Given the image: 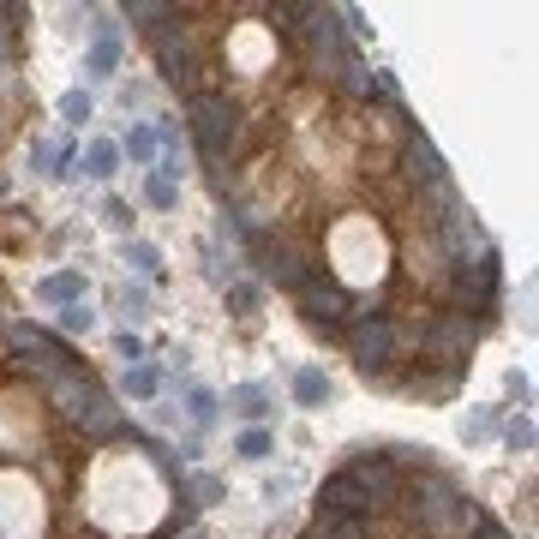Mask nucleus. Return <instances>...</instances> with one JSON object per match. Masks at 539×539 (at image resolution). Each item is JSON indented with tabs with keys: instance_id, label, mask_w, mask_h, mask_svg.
Returning <instances> with one entry per match:
<instances>
[{
	"instance_id": "obj_1",
	"label": "nucleus",
	"mask_w": 539,
	"mask_h": 539,
	"mask_svg": "<svg viewBox=\"0 0 539 539\" xmlns=\"http://www.w3.org/2000/svg\"><path fill=\"white\" fill-rule=\"evenodd\" d=\"M402 516L420 528L426 539H474L486 528V510L450 480V474H438L432 462L426 468H414L408 474V498H402Z\"/></svg>"
},
{
	"instance_id": "obj_2",
	"label": "nucleus",
	"mask_w": 539,
	"mask_h": 539,
	"mask_svg": "<svg viewBox=\"0 0 539 539\" xmlns=\"http://www.w3.org/2000/svg\"><path fill=\"white\" fill-rule=\"evenodd\" d=\"M48 402H54V408H60V414H66V420H72V426L84 432V438H96V444H102V438H120V432H126L120 408L108 402V390H102V384H96L90 372H60V378L48 384Z\"/></svg>"
},
{
	"instance_id": "obj_3",
	"label": "nucleus",
	"mask_w": 539,
	"mask_h": 539,
	"mask_svg": "<svg viewBox=\"0 0 539 539\" xmlns=\"http://www.w3.org/2000/svg\"><path fill=\"white\" fill-rule=\"evenodd\" d=\"M186 120H192V138H198L204 162L222 174V156L240 144V108L228 102V90H198V96H186Z\"/></svg>"
},
{
	"instance_id": "obj_4",
	"label": "nucleus",
	"mask_w": 539,
	"mask_h": 539,
	"mask_svg": "<svg viewBox=\"0 0 539 539\" xmlns=\"http://www.w3.org/2000/svg\"><path fill=\"white\" fill-rule=\"evenodd\" d=\"M474 318H462V312H432L426 324H420V360L426 366H438L444 378H456L462 366H468V354H474Z\"/></svg>"
},
{
	"instance_id": "obj_5",
	"label": "nucleus",
	"mask_w": 539,
	"mask_h": 539,
	"mask_svg": "<svg viewBox=\"0 0 539 539\" xmlns=\"http://www.w3.org/2000/svg\"><path fill=\"white\" fill-rule=\"evenodd\" d=\"M294 300H300V312H306V324L312 330H324V336H348V324H354V300H348V288L342 282H330L324 270L318 276H306L300 288H294Z\"/></svg>"
},
{
	"instance_id": "obj_6",
	"label": "nucleus",
	"mask_w": 539,
	"mask_h": 539,
	"mask_svg": "<svg viewBox=\"0 0 539 539\" xmlns=\"http://www.w3.org/2000/svg\"><path fill=\"white\" fill-rule=\"evenodd\" d=\"M348 348H354V366H360L366 378H384L390 360H396V324H390V312L360 306L354 324H348Z\"/></svg>"
},
{
	"instance_id": "obj_7",
	"label": "nucleus",
	"mask_w": 539,
	"mask_h": 539,
	"mask_svg": "<svg viewBox=\"0 0 539 539\" xmlns=\"http://www.w3.org/2000/svg\"><path fill=\"white\" fill-rule=\"evenodd\" d=\"M360 492H366V504H372V516H390V510H402V498H408V474L384 456V450H366V456H354L348 468H342Z\"/></svg>"
},
{
	"instance_id": "obj_8",
	"label": "nucleus",
	"mask_w": 539,
	"mask_h": 539,
	"mask_svg": "<svg viewBox=\"0 0 539 539\" xmlns=\"http://www.w3.org/2000/svg\"><path fill=\"white\" fill-rule=\"evenodd\" d=\"M12 354H18V366L24 372H36L42 384H54L60 372H78V360H72V348L54 336V330H42V324H12Z\"/></svg>"
},
{
	"instance_id": "obj_9",
	"label": "nucleus",
	"mask_w": 539,
	"mask_h": 539,
	"mask_svg": "<svg viewBox=\"0 0 539 539\" xmlns=\"http://www.w3.org/2000/svg\"><path fill=\"white\" fill-rule=\"evenodd\" d=\"M402 174H408L414 186H438V180H450V174H444V156L432 150L426 132H402Z\"/></svg>"
},
{
	"instance_id": "obj_10",
	"label": "nucleus",
	"mask_w": 539,
	"mask_h": 539,
	"mask_svg": "<svg viewBox=\"0 0 539 539\" xmlns=\"http://www.w3.org/2000/svg\"><path fill=\"white\" fill-rule=\"evenodd\" d=\"M318 516H366L372 522V504H366V492L348 474H330L324 492H318Z\"/></svg>"
},
{
	"instance_id": "obj_11",
	"label": "nucleus",
	"mask_w": 539,
	"mask_h": 539,
	"mask_svg": "<svg viewBox=\"0 0 539 539\" xmlns=\"http://www.w3.org/2000/svg\"><path fill=\"white\" fill-rule=\"evenodd\" d=\"M114 66H120V24L96 18V42H90V54H84V72H90V78H114Z\"/></svg>"
},
{
	"instance_id": "obj_12",
	"label": "nucleus",
	"mask_w": 539,
	"mask_h": 539,
	"mask_svg": "<svg viewBox=\"0 0 539 539\" xmlns=\"http://www.w3.org/2000/svg\"><path fill=\"white\" fill-rule=\"evenodd\" d=\"M36 294H42L48 306H78V300H84V276H78V270H54V276L36 282Z\"/></svg>"
},
{
	"instance_id": "obj_13",
	"label": "nucleus",
	"mask_w": 539,
	"mask_h": 539,
	"mask_svg": "<svg viewBox=\"0 0 539 539\" xmlns=\"http://www.w3.org/2000/svg\"><path fill=\"white\" fill-rule=\"evenodd\" d=\"M84 174L90 180H114L120 174V144L114 138H90L84 144Z\"/></svg>"
},
{
	"instance_id": "obj_14",
	"label": "nucleus",
	"mask_w": 539,
	"mask_h": 539,
	"mask_svg": "<svg viewBox=\"0 0 539 539\" xmlns=\"http://www.w3.org/2000/svg\"><path fill=\"white\" fill-rule=\"evenodd\" d=\"M174 18H180V6H168V0H126V24H138V30H162Z\"/></svg>"
},
{
	"instance_id": "obj_15",
	"label": "nucleus",
	"mask_w": 539,
	"mask_h": 539,
	"mask_svg": "<svg viewBox=\"0 0 539 539\" xmlns=\"http://www.w3.org/2000/svg\"><path fill=\"white\" fill-rule=\"evenodd\" d=\"M306 18H312V6H294V0H276L270 6V24H276L282 42H300L306 36Z\"/></svg>"
},
{
	"instance_id": "obj_16",
	"label": "nucleus",
	"mask_w": 539,
	"mask_h": 539,
	"mask_svg": "<svg viewBox=\"0 0 539 539\" xmlns=\"http://www.w3.org/2000/svg\"><path fill=\"white\" fill-rule=\"evenodd\" d=\"M294 402H300V408H324V402H330V378H324L318 366H300V372H294Z\"/></svg>"
},
{
	"instance_id": "obj_17",
	"label": "nucleus",
	"mask_w": 539,
	"mask_h": 539,
	"mask_svg": "<svg viewBox=\"0 0 539 539\" xmlns=\"http://www.w3.org/2000/svg\"><path fill=\"white\" fill-rule=\"evenodd\" d=\"M120 156H132V162H156V156H162V138H156V126H132V132L120 138Z\"/></svg>"
},
{
	"instance_id": "obj_18",
	"label": "nucleus",
	"mask_w": 539,
	"mask_h": 539,
	"mask_svg": "<svg viewBox=\"0 0 539 539\" xmlns=\"http://www.w3.org/2000/svg\"><path fill=\"white\" fill-rule=\"evenodd\" d=\"M228 408H240L246 420H264V414H270V390H264V384H234V390H228Z\"/></svg>"
},
{
	"instance_id": "obj_19",
	"label": "nucleus",
	"mask_w": 539,
	"mask_h": 539,
	"mask_svg": "<svg viewBox=\"0 0 539 539\" xmlns=\"http://www.w3.org/2000/svg\"><path fill=\"white\" fill-rule=\"evenodd\" d=\"M312 528L324 539H372V522H366V516H318Z\"/></svg>"
},
{
	"instance_id": "obj_20",
	"label": "nucleus",
	"mask_w": 539,
	"mask_h": 539,
	"mask_svg": "<svg viewBox=\"0 0 539 539\" xmlns=\"http://www.w3.org/2000/svg\"><path fill=\"white\" fill-rule=\"evenodd\" d=\"M30 156H36V168H42V174H66V162H72V144H66V138H42Z\"/></svg>"
},
{
	"instance_id": "obj_21",
	"label": "nucleus",
	"mask_w": 539,
	"mask_h": 539,
	"mask_svg": "<svg viewBox=\"0 0 539 539\" xmlns=\"http://www.w3.org/2000/svg\"><path fill=\"white\" fill-rule=\"evenodd\" d=\"M156 390H162V372H156V366H126V396L150 402Z\"/></svg>"
},
{
	"instance_id": "obj_22",
	"label": "nucleus",
	"mask_w": 539,
	"mask_h": 539,
	"mask_svg": "<svg viewBox=\"0 0 539 539\" xmlns=\"http://www.w3.org/2000/svg\"><path fill=\"white\" fill-rule=\"evenodd\" d=\"M144 204H150V210H174V204H180V186L162 180V174H150V180H144Z\"/></svg>"
},
{
	"instance_id": "obj_23",
	"label": "nucleus",
	"mask_w": 539,
	"mask_h": 539,
	"mask_svg": "<svg viewBox=\"0 0 539 539\" xmlns=\"http://www.w3.org/2000/svg\"><path fill=\"white\" fill-rule=\"evenodd\" d=\"M186 414H192L198 426H210V420H216V396H210L204 384H186Z\"/></svg>"
},
{
	"instance_id": "obj_24",
	"label": "nucleus",
	"mask_w": 539,
	"mask_h": 539,
	"mask_svg": "<svg viewBox=\"0 0 539 539\" xmlns=\"http://www.w3.org/2000/svg\"><path fill=\"white\" fill-rule=\"evenodd\" d=\"M126 264L144 270V276H156V270H162V252H156L150 240H132V246H126Z\"/></svg>"
},
{
	"instance_id": "obj_25",
	"label": "nucleus",
	"mask_w": 539,
	"mask_h": 539,
	"mask_svg": "<svg viewBox=\"0 0 539 539\" xmlns=\"http://www.w3.org/2000/svg\"><path fill=\"white\" fill-rule=\"evenodd\" d=\"M234 450H240V456H246V462H264V456H270V432H264V426H246V432H240V444H234Z\"/></svg>"
},
{
	"instance_id": "obj_26",
	"label": "nucleus",
	"mask_w": 539,
	"mask_h": 539,
	"mask_svg": "<svg viewBox=\"0 0 539 539\" xmlns=\"http://www.w3.org/2000/svg\"><path fill=\"white\" fill-rule=\"evenodd\" d=\"M60 114H66L72 126H84V120H90V96H84V90H66V96H60Z\"/></svg>"
},
{
	"instance_id": "obj_27",
	"label": "nucleus",
	"mask_w": 539,
	"mask_h": 539,
	"mask_svg": "<svg viewBox=\"0 0 539 539\" xmlns=\"http://www.w3.org/2000/svg\"><path fill=\"white\" fill-rule=\"evenodd\" d=\"M228 306H234L240 318H252V306H258V288H252V282H234V288H228Z\"/></svg>"
},
{
	"instance_id": "obj_28",
	"label": "nucleus",
	"mask_w": 539,
	"mask_h": 539,
	"mask_svg": "<svg viewBox=\"0 0 539 539\" xmlns=\"http://www.w3.org/2000/svg\"><path fill=\"white\" fill-rule=\"evenodd\" d=\"M90 324H96V312H90L84 300H78V306H60V330H90Z\"/></svg>"
},
{
	"instance_id": "obj_29",
	"label": "nucleus",
	"mask_w": 539,
	"mask_h": 539,
	"mask_svg": "<svg viewBox=\"0 0 539 539\" xmlns=\"http://www.w3.org/2000/svg\"><path fill=\"white\" fill-rule=\"evenodd\" d=\"M504 438H510V450H528V444H534V420H528V414H522V420H510V432H504Z\"/></svg>"
},
{
	"instance_id": "obj_30",
	"label": "nucleus",
	"mask_w": 539,
	"mask_h": 539,
	"mask_svg": "<svg viewBox=\"0 0 539 539\" xmlns=\"http://www.w3.org/2000/svg\"><path fill=\"white\" fill-rule=\"evenodd\" d=\"M114 348H120V360H126V366H138V360H144V342H138L132 330H120V342H114Z\"/></svg>"
},
{
	"instance_id": "obj_31",
	"label": "nucleus",
	"mask_w": 539,
	"mask_h": 539,
	"mask_svg": "<svg viewBox=\"0 0 539 539\" xmlns=\"http://www.w3.org/2000/svg\"><path fill=\"white\" fill-rule=\"evenodd\" d=\"M492 426H498L492 414H474V420H462V438H492Z\"/></svg>"
},
{
	"instance_id": "obj_32",
	"label": "nucleus",
	"mask_w": 539,
	"mask_h": 539,
	"mask_svg": "<svg viewBox=\"0 0 539 539\" xmlns=\"http://www.w3.org/2000/svg\"><path fill=\"white\" fill-rule=\"evenodd\" d=\"M108 222H114V228H132V204H120V198H108Z\"/></svg>"
},
{
	"instance_id": "obj_33",
	"label": "nucleus",
	"mask_w": 539,
	"mask_h": 539,
	"mask_svg": "<svg viewBox=\"0 0 539 539\" xmlns=\"http://www.w3.org/2000/svg\"><path fill=\"white\" fill-rule=\"evenodd\" d=\"M510 396H516V402H528V396H534V384H528L522 372H510Z\"/></svg>"
},
{
	"instance_id": "obj_34",
	"label": "nucleus",
	"mask_w": 539,
	"mask_h": 539,
	"mask_svg": "<svg viewBox=\"0 0 539 539\" xmlns=\"http://www.w3.org/2000/svg\"><path fill=\"white\" fill-rule=\"evenodd\" d=\"M474 539H510V534H504L498 522H486V528H480V534H474Z\"/></svg>"
}]
</instances>
